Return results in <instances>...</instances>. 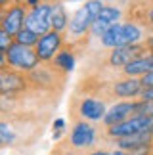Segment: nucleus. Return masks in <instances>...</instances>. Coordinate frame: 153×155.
<instances>
[{
	"mask_svg": "<svg viewBox=\"0 0 153 155\" xmlns=\"http://www.w3.org/2000/svg\"><path fill=\"white\" fill-rule=\"evenodd\" d=\"M102 10H103L102 0H86L73 14V17L69 19V27H67V46L69 48H71L73 42H79V40L86 38L90 35L92 23L96 21V17L99 15Z\"/></svg>",
	"mask_w": 153,
	"mask_h": 155,
	"instance_id": "nucleus-1",
	"label": "nucleus"
},
{
	"mask_svg": "<svg viewBox=\"0 0 153 155\" xmlns=\"http://www.w3.org/2000/svg\"><path fill=\"white\" fill-rule=\"evenodd\" d=\"M145 40V27L136 21H121L111 27L107 33L99 37L103 48H119V46H130Z\"/></svg>",
	"mask_w": 153,
	"mask_h": 155,
	"instance_id": "nucleus-2",
	"label": "nucleus"
},
{
	"mask_svg": "<svg viewBox=\"0 0 153 155\" xmlns=\"http://www.w3.org/2000/svg\"><path fill=\"white\" fill-rule=\"evenodd\" d=\"M103 142V127L90 121H73L65 144L76 151H88Z\"/></svg>",
	"mask_w": 153,
	"mask_h": 155,
	"instance_id": "nucleus-3",
	"label": "nucleus"
},
{
	"mask_svg": "<svg viewBox=\"0 0 153 155\" xmlns=\"http://www.w3.org/2000/svg\"><path fill=\"white\" fill-rule=\"evenodd\" d=\"M75 94L76 96L73 98V102H76V107L71 105V109H69L73 121H90V123L103 121L105 113H107V102L86 92L75 90Z\"/></svg>",
	"mask_w": 153,
	"mask_h": 155,
	"instance_id": "nucleus-4",
	"label": "nucleus"
},
{
	"mask_svg": "<svg viewBox=\"0 0 153 155\" xmlns=\"http://www.w3.org/2000/svg\"><path fill=\"white\" fill-rule=\"evenodd\" d=\"M149 42H138L130 46H119V48H109V52H105V56L102 59V71H113L119 75V71L128 65L132 59H136L144 54H149L148 50Z\"/></svg>",
	"mask_w": 153,
	"mask_h": 155,
	"instance_id": "nucleus-5",
	"label": "nucleus"
},
{
	"mask_svg": "<svg viewBox=\"0 0 153 155\" xmlns=\"http://www.w3.org/2000/svg\"><path fill=\"white\" fill-rule=\"evenodd\" d=\"M2 63L15 71H23V73H31L33 69H37L40 65V58L37 56V50L33 46H23L15 42L10 46L8 52L2 54Z\"/></svg>",
	"mask_w": 153,
	"mask_h": 155,
	"instance_id": "nucleus-6",
	"label": "nucleus"
},
{
	"mask_svg": "<svg viewBox=\"0 0 153 155\" xmlns=\"http://www.w3.org/2000/svg\"><path fill=\"white\" fill-rule=\"evenodd\" d=\"M103 127V124H102ZM142 132H153V117L149 115H134L126 121H122L113 127H103V140H115L122 136H132V134H142Z\"/></svg>",
	"mask_w": 153,
	"mask_h": 155,
	"instance_id": "nucleus-7",
	"label": "nucleus"
},
{
	"mask_svg": "<svg viewBox=\"0 0 153 155\" xmlns=\"http://www.w3.org/2000/svg\"><path fill=\"white\" fill-rule=\"evenodd\" d=\"M29 86H31L29 73L15 71V69L8 67L6 63H2V71H0V92H2V98L6 100L15 98L17 94L25 92Z\"/></svg>",
	"mask_w": 153,
	"mask_h": 155,
	"instance_id": "nucleus-8",
	"label": "nucleus"
},
{
	"mask_svg": "<svg viewBox=\"0 0 153 155\" xmlns=\"http://www.w3.org/2000/svg\"><path fill=\"white\" fill-rule=\"evenodd\" d=\"M25 2H17L11 6H4L2 8V19H0V31L8 33L10 37H17V33L25 27Z\"/></svg>",
	"mask_w": 153,
	"mask_h": 155,
	"instance_id": "nucleus-9",
	"label": "nucleus"
},
{
	"mask_svg": "<svg viewBox=\"0 0 153 155\" xmlns=\"http://www.w3.org/2000/svg\"><path fill=\"white\" fill-rule=\"evenodd\" d=\"M52 8H54L52 4L42 2L38 6H34L33 10H29L27 17H25V29L37 33L38 37L50 33L52 31Z\"/></svg>",
	"mask_w": 153,
	"mask_h": 155,
	"instance_id": "nucleus-10",
	"label": "nucleus"
},
{
	"mask_svg": "<svg viewBox=\"0 0 153 155\" xmlns=\"http://www.w3.org/2000/svg\"><path fill=\"white\" fill-rule=\"evenodd\" d=\"M134 115H138V100H121V102H113L107 107L102 124L103 127H113L119 124L126 119H130Z\"/></svg>",
	"mask_w": 153,
	"mask_h": 155,
	"instance_id": "nucleus-11",
	"label": "nucleus"
},
{
	"mask_svg": "<svg viewBox=\"0 0 153 155\" xmlns=\"http://www.w3.org/2000/svg\"><path fill=\"white\" fill-rule=\"evenodd\" d=\"M61 48H63V37H61V33H56V31H50V33L42 35V37L38 38L37 46H34L40 61H52V59L60 54Z\"/></svg>",
	"mask_w": 153,
	"mask_h": 155,
	"instance_id": "nucleus-12",
	"label": "nucleus"
},
{
	"mask_svg": "<svg viewBox=\"0 0 153 155\" xmlns=\"http://www.w3.org/2000/svg\"><path fill=\"white\" fill-rule=\"evenodd\" d=\"M121 17H122V10L117 8V6H103V10L99 12V15L96 17V21L92 23V29H90V35L92 37H102L103 33H107L111 27H115L117 23H121Z\"/></svg>",
	"mask_w": 153,
	"mask_h": 155,
	"instance_id": "nucleus-13",
	"label": "nucleus"
},
{
	"mask_svg": "<svg viewBox=\"0 0 153 155\" xmlns=\"http://www.w3.org/2000/svg\"><path fill=\"white\" fill-rule=\"evenodd\" d=\"M107 146L117 147V150H126V151L148 150V147H153V132H142V134H132V136L107 140Z\"/></svg>",
	"mask_w": 153,
	"mask_h": 155,
	"instance_id": "nucleus-14",
	"label": "nucleus"
},
{
	"mask_svg": "<svg viewBox=\"0 0 153 155\" xmlns=\"http://www.w3.org/2000/svg\"><path fill=\"white\" fill-rule=\"evenodd\" d=\"M153 71V52L149 54H144V56H140L136 59H132L128 65H125L119 75L121 77H128V79H142L145 77L148 73Z\"/></svg>",
	"mask_w": 153,
	"mask_h": 155,
	"instance_id": "nucleus-15",
	"label": "nucleus"
},
{
	"mask_svg": "<svg viewBox=\"0 0 153 155\" xmlns=\"http://www.w3.org/2000/svg\"><path fill=\"white\" fill-rule=\"evenodd\" d=\"M69 19L71 17H67L65 8L61 4H54V8H52V31L63 33L69 27Z\"/></svg>",
	"mask_w": 153,
	"mask_h": 155,
	"instance_id": "nucleus-16",
	"label": "nucleus"
},
{
	"mask_svg": "<svg viewBox=\"0 0 153 155\" xmlns=\"http://www.w3.org/2000/svg\"><path fill=\"white\" fill-rule=\"evenodd\" d=\"M52 63L56 65V67H60L61 71H65V73H69L73 67H75V63H76V59H75V54L73 50L69 48V46H63V48L60 50V54L52 59Z\"/></svg>",
	"mask_w": 153,
	"mask_h": 155,
	"instance_id": "nucleus-17",
	"label": "nucleus"
},
{
	"mask_svg": "<svg viewBox=\"0 0 153 155\" xmlns=\"http://www.w3.org/2000/svg\"><path fill=\"white\" fill-rule=\"evenodd\" d=\"M38 35L37 33H33V31H29V29H25L23 27L19 33H17V37H15V42H19V44H23V46H37V42H38Z\"/></svg>",
	"mask_w": 153,
	"mask_h": 155,
	"instance_id": "nucleus-18",
	"label": "nucleus"
},
{
	"mask_svg": "<svg viewBox=\"0 0 153 155\" xmlns=\"http://www.w3.org/2000/svg\"><path fill=\"white\" fill-rule=\"evenodd\" d=\"M138 113L153 117V100H138Z\"/></svg>",
	"mask_w": 153,
	"mask_h": 155,
	"instance_id": "nucleus-19",
	"label": "nucleus"
},
{
	"mask_svg": "<svg viewBox=\"0 0 153 155\" xmlns=\"http://www.w3.org/2000/svg\"><path fill=\"white\" fill-rule=\"evenodd\" d=\"M82 155H113V150H111L109 146L105 147L103 144H99V146H96V147H92V150L84 151Z\"/></svg>",
	"mask_w": 153,
	"mask_h": 155,
	"instance_id": "nucleus-20",
	"label": "nucleus"
},
{
	"mask_svg": "<svg viewBox=\"0 0 153 155\" xmlns=\"http://www.w3.org/2000/svg\"><path fill=\"white\" fill-rule=\"evenodd\" d=\"M14 40H15L14 37H10V35L4 33V31H0V42H2V44H0V50H2V54L10 50V46L14 44Z\"/></svg>",
	"mask_w": 153,
	"mask_h": 155,
	"instance_id": "nucleus-21",
	"label": "nucleus"
},
{
	"mask_svg": "<svg viewBox=\"0 0 153 155\" xmlns=\"http://www.w3.org/2000/svg\"><path fill=\"white\" fill-rule=\"evenodd\" d=\"M140 25H144L145 29H153V6L148 8V12L144 14L142 21H140Z\"/></svg>",
	"mask_w": 153,
	"mask_h": 155,
	"instance_id": "nucleus-22",
	"label": "nucleus"
},
{
	"mask_svg": "<svg viewBox=\"0 0 153 155\" xmlns=\"http://www.w3.org/2000/svg\"><path fill=\"white\" fill-rule=\"evenodd\" d=\"M138 100H153V86H144V90Z\"/></svg>",
	"mask_w": 153,
	"mask_h": 155,
	"instance_id": "nucleus-23",
	"label": "nucleus"
},
{
	"mask_svg": "<svg viewBox=\"0 0 153 155\" xmlns=\"http://www.w3.org/2000/svg\"><path fill=\"white\" fill-rule=\"evenodd\" d=\"M142 84L144 86H153V71H151V73H148L145 77H142Z\"/></svg>",
	"mask_w": 153,
	"mask_h": 155,
	"instance_id": "nucleus-24",
	"label": "nucleus"
},
{
	"mask_svg": "<svg viewBox=\"0 0 153 155\" xmlns=\"http://www.w3.org/2000/svg\"><path fill=\"white\" fill-rule=\"evenodd\" d=\"M102 2H111V0H102Z\"/></svg>",
	"mask_w": 153,
	"mask_h": 155,
	"instance_id": "nucleus-25",
	"label": "nucleus"
}]
</instances>
